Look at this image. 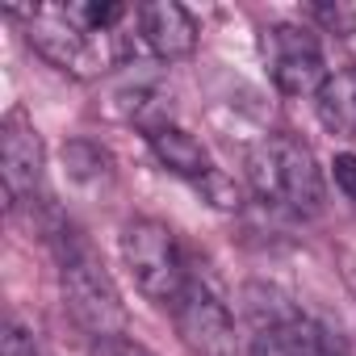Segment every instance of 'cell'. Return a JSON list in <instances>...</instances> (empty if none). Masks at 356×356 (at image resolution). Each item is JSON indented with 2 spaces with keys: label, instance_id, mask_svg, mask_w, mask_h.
Here are the masks:
<instances>
[{
  "label": "cell",
  "instance_id": "obj_1",
  "mask_svg": "<svg viewBox=\"0 0 356 356\" xmlns=\"http://www.w3.org/2000/svg\"><path fill=\"white\" fill-rule=\"evenodd\" d=\"M55 252H59V289H63V306L72 310V318L92 335V339H109V335H126V302L105 268V260L97 256V248L67 222L55 227Z\"/></svg>",
  "mask_w": 356,
  "mask_h": 356
},
{
  "label": "cell",
  "instance_id": "obj_2",
  "mask_svg": "<svg viewBox=\"0 0 356 356\" xmlns=\"http://www.w3.org/2000/svg\"><path fill=\"white\" fill-rule=\"evenodd\" d=\"M248 181L264 202L298 218H314L327 197L314 151L293 134H268L248 151Z\"/></svg>",
  "mask_w": 356,
  "mask_h": 356
},
{
  "label": "cell",
  "instance_id": "obj_3",
  "mask_svg": "<svg viewBox=\"0 0 356 356\" xmlns=\"http://www.w3.org/2000/svg\"><path fill=\"white\" fill-rule=\"evenodd\" d=\"M122 260H126L138 293L159 302V306H168V310H172L176 298L193 285L189 256H185L181 239H176V231L168 222L130 218L122 227Z\"/></svg>",
  "mask_w": 356,
  "mask_h": 356
},
{
  "label": "cell",
  "instance_id": "obj_4",
  "mask_svg": "<svg viewBox=\"0 0 356 356\" xmlns=\"http://www.w3.org/2000/svg\"><path fill=\"white\" fill-rule=\"evenodd\" d=\"M26 38L30 47L59 72L76 76V80H92L101 72H109V63L118 59V38H101L88 34L84 26L72 22L67 9L59 5H42V9H26Z\"/></svg>",
  "mask_w": 356,
  "mask_h": 356
},
{
  "label": "cell",
  "instance_id": "obj_5",
  "mask_svg": "<svg viewBox=\"0 0 356 356\" xmlns=\"http://www.w3.org/2000/svg\"><path fill=\"white\" fill-rule=\"evenodd\" d=\"M252 356H343V343L268 289H248Z\"/></svg>",
  "mask_w": 356,
  "mask_h": 356
},
{
  "label": "cell",
  "instance_id": "obj_6",
  "mask_svg": "<svg viewBox=\"0 0 356 356\" xmlns=\"http://www.w3.org/2000/svg\"><path fill=\"white\" fill-rule=\"evenodd\" d=\"M260 51H264V63H268L277 92H285V97H318V88L331 76L327 59H323V42L310 26L277 22L264 30Z\"/></svg>",
  "mask_w": 356,
  "mask_h": 356
},
{
  "label": "cell",
  "instance_id": "obj_7",
  "mask_svg": "<svg viewBox=\"0 0 356 356\" xmlns=\"http://www.w3.org/2000/svg\"><path fill=\"white\" fill-rule=\"evenodd\" d=\"M172 323L193 356H235L239 352L235 318H231L227 302L202 277H193V285L172 302Z\"/></svg>",
  "mask_w": 356,
  "mask_h": 356
},
{
  "label": "cell",
  "instance_id": "obj_8",
  "mask_svg": "<svg viewBox=\"0 0 356 356\" xmlns=\"http://www.w3.org/2000/svg\"><path fill=\"white\" fill-rule=\"evenodd\" d=\"M42 176H47L42 138L30 126V118L22 109H13L5 122H0V181H5L9 206L34 202V193L42 189Z\"/></svg>",
  "mask_w": 356,
  "mask_h": 356
},
{
  "label": "cell",
  "instance_id": "obj_9",
  "mask_svg": "<svg viewBox=\"0 0 356 356\" xmlns=\"http://www.w3.org/2000/svg\"><path fill=\"white\" fill-rule=\"evenodd\" d=\"M134 26H138L143 47L163 63L189 59L197 51V22L189 17L185 5H176V0H155V5L134 9Z\"/></svg>",
  "mask_w": 356,
  "mask_h": 356
},
{
  "label": "cell",
  "instance_id": "obj_10",
  "mask_svg": "<svg viewBox=\"0 0 356 356\" xmlns=\"http://www.w3.org/2000/svg\"><path fill=\"white\" fill-rule=\"evenodd\" d=\"M147 143H151L155 159H159L168 172L185 176V181H193V185H206L210 176L218 172L214 159H210V151L202 147V138H193L185 126H176V122L163 126V130H155V134H147Z\"/></svg>",
  "mask_w": 356,
  "mask_h": 356
},
{
  "label": "cell",
  "instance_id": "obj_11",
  "mask_svg": "<svg viewBox=\"0 0 356 356\" xmlns=\"http://www.w3.org/2000/svg\"><path fill=\"white\" fill-rule=\"evenodd\" d=\"M314 109L331 134L356 138V63H343L339 72L327 76V84L314 97Z\"/></svg>",
  "mask_w": 356,
  "mask_h": 356
},
{
  "label": "cell",
  "instance_id": "obj_12",
  "mask_svg": "<svg viewBox=\"0 0 356 356\" xmlns=\"http://www.w3.org/2000/svg\"><path fill=\"white\" fill-rule=\"evenodd\" d=\"M63 168H67V176H72L76 185H101V181H109V176H113L109 151L97 147V143H88V138L63 143Z\"/></svg>",
  "mask_w": 356,
  "mask_h": 356
},
{
  "label": "cell",
  "instance_id": "obj_13",
  "mask_svg": "<svg viewBox=\"0 0 356 356\" xmlns=\"http://www.w3.org/2000/svg\"><path fill=\"white\" fill-rule=\"evenodd\" d=\"M310 17L327 34H339V38L356 30V5H310Z\"/></svg>",
  "mask_w": 356,
  "mask_h": 356
},
{
  "label": "cell",
  "instance_id": "obj_14",
  "mask_svg": "<svg viewBox=\"0 0 356 356\" xmlns=\"http://www.w3.org/2000/svg\"><path fill=\"white\" fill-rule=\"evenodd\" d=\"M5 356H47V348L38 343V335L30 327H22L17 318L5 323Z\"/></svg>",
  "mask_w": 356,
  "mask_h": 356
},
{
  "label": "cell",
  "instance_id": "obj_15",
  "mask_svg": "<svg viewBox=\"0 0 356 356\" xmlns=\"http://www.w3.org/2000/svg\"><path fill=\"white\" fill-rule=\"evenodd\" d=\"M92 356H155V352L130 335H109V339H92Z\"/></svg>",
  "mask_w": 356,
  "mask_h": 356
},
{
  "label": "cell",
  "instance_id": "obj_16",
  "mask_svg": "<svg viewBox=\"0 0 356 356\" xmlns=\"http://www.w3.org/2000/svg\"><path fill=\"white\" fill-rule=\"evenodd\" d=\"M331 176H335V189H339L348 202H356V155H352V151H339V155L331 159Z\"/></svg>",
  "mask_w": 356,
  "mask_h": 356
}]
</instances>
